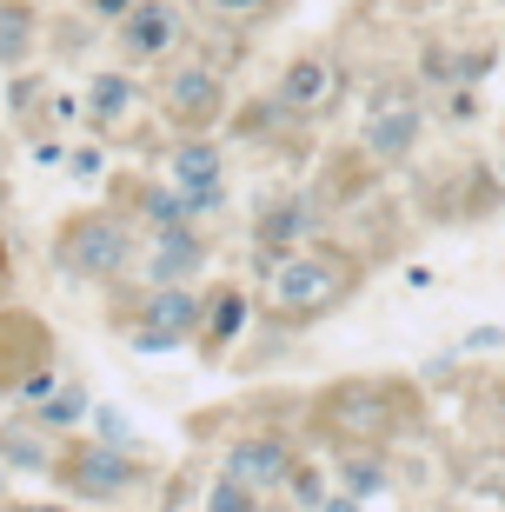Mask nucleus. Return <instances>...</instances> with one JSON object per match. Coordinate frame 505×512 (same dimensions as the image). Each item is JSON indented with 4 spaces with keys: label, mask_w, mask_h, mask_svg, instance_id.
<instances>
[{
    "label": "nucleus",
    "mask_w": 505,
    "mask_h": 512,
    "mask_svg": "<svg viewBox=\"0 0 505 512\" xmlns=\"http://www.w3.org/2000/svg\"><path fill=\"white\" fill-rule=\"evenodd\" d=\"M280 100L286 107H300V114H313V107H326V100H333V67H326V60H293V67H286V80H280Z\"/></svg>",
    "instance_id": "5"
},
{
    "label": "nucleus",
    "mask_w": 505,
    "mask_h": 512,
    "mask_svg": "<svg viewBox=\"0 0 505 512\" xmlns=\"http://www.w3.org/2000/svg\"><path fill=\"white\" fill-rule=\"evenodd\" d=\"M127 253H133L127 227L107 220V213H94V220H80V227L67 233V266H74V273H120Z\"/></svg>",
    "instance_id": "3"
},
{
    "label": "nucleus",
    "mask_w": 505,
    "mask_h": 512,
    "mask_svg": "<svg viewBox=\"0 0 505 512\" xmlns=\"http://www.w3.org/2000/svg\"><path fill=\"white\" fill-rule=\"evenodd\" d=\"M313 227V207H300V200H286L280 213H266V247H286V240H300V233Z\"/></svg>",
    "instance_id": "12"
},
{
    "label": "nucleus",
    "mask_w": 505,
    "mask_h": 512,
    "mask_svg": "<svg viewBox=\"0 0 505 512\" xmlns=\"http://www.w3.org/2000/svg\"><path fill=\"white\" fill-rule=\"evenodd\" d=\"M226 473H233L246 493H253V486H273V479H286L293 466H286V446H273V439H246L240 453H233V466H226Z\"/></svg>",
    "instance_id": "6"
},
{
    "label": "nucleus",
    "mask_w": 505,
    "mask_h": 512,
    "mask_svg": "<svg viewBox=\"0 0 505 512\" xmlns=\"http://www.w3.org/2000/svg\"><path fill=\"white\" fill-rule=\"evenodd\" d=\"M213 300H220V306H213V346H220V340H233V333H240L246 300H240V293H213Z\"/></svg>",
    "instance_id": "14"
},
{
    "label": "nucleus",
    "mask_w": 505,
    "mask_h": 512,
    "mask_svg": "<svg viewBox=\"0 0 505 512\" xmlns=\"http://www.w3.org/2000/svg\"><path fill=\"white\" fill-rule=\"evenodd\" d=\"M120 479H127L120 453H87V466H80V486H94V493H113Z\"/></svg>",
    "instance_id": "13"
},
{
    "label": "nucleus",
    "mask_w": 505,
    "mask_h": 512,
    "mask_svg": "<svg viewBox=\"0 0 505 512\" xmlns=\"http://www.w3.org/2000/svg\"><path fill=\"white\" fill-rule=\"evenodd\" d=\"M319 512H359V499H333V506H319Z\"/></svg>",
    "instance_id": "21"
},
{
    "label": "nucleus",
    "mask_w": 505,
    "mask_h": 512,
    "mask_svg": "<svg viewBox=\"0 0 505 512\" xmlns=\"http://www.w3.org/2000/svg\"><path fill=\"white\" fill-rule=\"evenodd\" d=\"M213 7H226V14H246V7H260V0H213Z\"/></svg>",
    "instance_id": "20"
},
{
    "label": "nucleus",
    "mask_w": 505,
    "mask_h": 512,
    "mask_svg": "<svg viewBox=\"0 0 505 512\" xmlns=\"http://www.w3.org/2000/svg\"><path fill=\"white\" fill-rule=\"evenodd\" d=\"M140 0H94V14H107V20H127Z\"/></svg>",
    "instance_id": "18"
},
{
    "label": "nucleus",
    "mask_w": 505,
    "mask_h": 512,
    "mask_svg": "<svg viewBox=\"0 0 505 512\" xmlns=\"http://www.w3.org/2000/svg\"><path fill=\"white\" fill-rule=\"evenodd\" d=\"M0 446H7V453H20L14 466H40V439H27V433H0Z\"/></svg>",
    "instance_id": "17"
},
{
    "label": "nucleus",
    "mask_w": 505,
    "mask_h": 512,
    "mask_svg": "<svg viewBox=\"0 0 505 512\" xmlns=\"http://www.w3.org/2000/svg\"><path fill=\"white\" fill-rule=\"evenodd\" d=\"M167 100L180 114H206V107H213V74H206V67H180V74L167 80Z\"/></svg>",
    "instance_id": "10"
},
{
    "label": "nucleus",
    "mask_w": 505,
    "mask_h": 512,
    "mask_svg": "<svg viewBox=\"0 0 505 512\" xmlns=\"http://www.w3.org/2000/svg\"><path fill=\"white\" fill-rule=\"evenodd\" d=\"M133 107V80H120V74H100L94 87H87V114L94 120H120Z\"/></svg>",
    "instance_id": "11"
},
{
    "label": "nucleus",
    "mask_w": 505,
    "mask_h": 512,
    "mask_svg": "<svg viewBox=\"0 0 505 512\" xmlns=\"http://www.w3.org/2000/svg\"><path fill=\"white\" fill-rule=\"evenodd\" d=\"M213 512H253V493H246L240 479H226L220 493H213Z\"/></svg>",
    "instance_id": "15"
},
{
    "label": "nucleus",
    "mask_w": 505,
    "mask_h": 512,
    "mask_svg": "<svg viewBox=\"0 0 505 512\" xmlns=\"http://www.w3.org/2000/svg\"><path fill=\"white\" fill-rule=\"evenodd\" d=\"M80 413V399L74 393H67V399H54V406H47V419H54V426H67V419H74Z\"/></svg>",
    "instance_id": "19"
},
{
    "label": "nucleus",
    "mask_w": 505,
    "mask_h": 512,
    "mask_svg": "<svg viewBox=\"0 0 505 512\" xmlns=\"http://www.w3.org/2000/svg\"><path fill=\"white\" fill-rule=\"evenodd\" d=\"M173 173H180V193H206V187H220V153L206 140H193V147L173 153Z\"/></svg>",
    "instance_id": "9"
},
{
    "label": "nucleus",
    "mask_w": 505,
    "mask_h": 512,
    "mask_svg": "<svg viewBox=\"0 0 505 512\" xmlns=\"http://www.w3.org/2000/svg\"><path fill=\"white\" fill-rule=\"evenodd\" d=\"M266 293H273V306H280V313H319V306H333L339 293H346V260L300 247V253H286V260L273 266Z\"/></svg>",
    "instance_id": "1"
},
{
    "label": "nucleus",
    "mask_w": 505,
    "mask_h": 512,
    "mask_svg": "<svg viewBox=\"0 0 505 512\" xmlns=\"http://www.w3.org/2000/svg\"><path fill=\"white\" fill-rule=\"evenodd\" d=\"M366 140H373L379 160H406V147L419 140V114H412V107H386V114L373 120V133H366Z\"/></svg>",
    "instance_id": "7"
},
{
    "label": "nucleus",
    "mask_w": 505,
    "mask_h": 512,
    "mask_svg": "<svg viewBox=\"0 0 505 512\" xmlns=\"http://www.w3.org/2000/svg\"><path fill=\"white\" fill-rule=\"evenodd\" d=\"M153 260H147V273L153 280H173V273H193V266H200V240H193L187 227H167L160 233V240H153Z\"/></svg>",
    "instance_id": "8"
},
{
    "label": "nucleus",
    "mask_w": 505,
    "mask_h": 512,
    "mask_svg": "<svg viewBox=\"0 0 505 512\" xmlns=\"http://www.w3.org/2000/svg\"><path fill=\"white\" fill-rule=\"evenodd\" d=\"M200 293H187V286H167V293H153L147 300V320H140V333H133V346L140 353H160V346H180L200 326Z\"/></svg>",
    "instance_id": "2"
},
{
    "label": "nucleus",
    "mask_w": 505,
    "mask_h": 512,
    "mask_svg": "<svg viewBox=\"0 0 505 512\" xmlns=\"http://www.w3.org/2000/svg\"><path fill=\"white\" fill-rule=\"evenodd\" d=\"M346 493H379V486H386V479H379V466H353V459H346Z\"/></svg>",
    "instance_id": "16"
},
{
    "label": "nucleus",
    "mask_w": 505,
    "mask_h": 512,
    "mask_svg": "<svg viewBox=\"0 0 505 512\" xmlns=\"http://www.w3.org/2000/svg\"><path fill=\"white\" fill-rule=\"evenodd\" d=\"M173 40H180V14H173L167 0H140L127 20H120V47H127L133 60H153L167 54Z\"/></svg>",
    "instance_id": "4"
}]
</instances>
